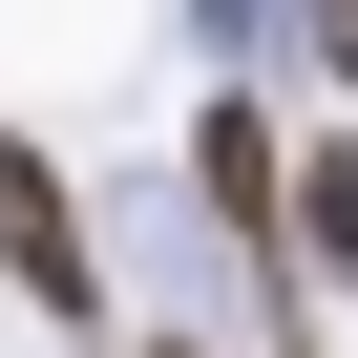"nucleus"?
Listing matches in <instances>:
<instances>
[{"instance_id": "obj_3", "label": "nucleus", "mask_w": 358, "mask_h": 358, "mask_svg": "<svg viewBox=\"0 0 358 358\" xmlns=\"http://www.w3.org/2000/svg\"><path fill=\"white\" fill-rule=\"evenodd\" d=\"M337 64H358V0H337Z\"/></svg>"}, {"instance_id": "obj_1", "label": "nucleus", "mask_w": 358, "mask_h": 358, "mask_svg": "<svg viewBox=\"0 0 358 358\" xmlns=\"http://www.w3.org/2000/svg\"><path fill=\"white\" fill-rule=\"evenodd\" d=\"M0 274H22L43 316H85V295H106V274H85V211H64V169H43L22 127H0Z\"/></svg>"}, {"instance_id": "obj_2", "label": "nucleus", "mask_w": 358, "mask_h": 358, "mask_svg": "<svg viewBox=\"0 0 358 358\" xmlns=\"http://www.w3.org/2000/svg\"><path fill=\"white\" fill-rule=\"evenodd\" d=\"M295 253H316V295L358 274V148H316V169H295Z\"/></svg>"}]
</instances>
